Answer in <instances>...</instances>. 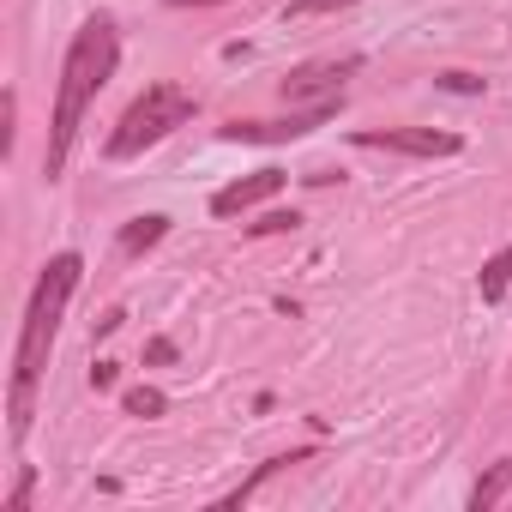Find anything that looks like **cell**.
Returning <instances> with one entry per match:
<instances>
[{"instance_id":"cell-1","label":"cell","mask_w":512,"mask_h":512,"mask_svg":"<svg viewBox=\"0 0 512 512\" xmlns=\"http://www.w3.org/2000/svg\"><path fill=\"white\" fill-rule=\"evenodd\" d=\"M79 272L85 260L79 253H55V260L43 266L37 290H31V308H25V326H19V356H13V440L31 434V398H37V380L49 368V350H55V332H61V314L79 290Z\"/></svg>"},{"instance_id":"cell-2","label":"cell","mask_w":512,"mask_h":512,"mask_svg":"<svg viewBox=\"0 0 512 512\" xmlns=\"http://www.w3.org/2000/svg\"><path fill=\"white\" fill-rule=\"evenodd\" d=\"M115 61H121V37L109 19H85L67 61H61V91H55V121H49V151H43V175L55 181L67 169V151H73V133L91 109V97L115 79Z\"/></svg>"},{"instance_id":"cell-3","label":"cell","mask_w":512,"mask_h":512,"mask_svg":"<svg viewBox=\"0 0 512 512\" xmlns=\"http://www.w3.org/2000/svg\"><path fill=\"white\" fill-rule=\"evenodd\" d=\"M199 115V97L193 91H181V85H151L145 97H133L127 103V115L115 121V133H109V145H103V157H139V151H151L157 139H169L175 127H187Z\"/></svg>"},{"instance_id":"cell-4","label":"cell","mask_w":512,"mask_h":512,"mask_svg":"<svg viewBox=\"0 0 512 512\" xmlns=\"http://www.w3.org/2000/svg\"><path fill=\"white\" fill-rule=\"evenodd\" d=\"M338 109H344V97L308 103V109H296L290 121H229V127H223V139H235V145H284V139H308V133H314V127H326Z\"/></svg>"},{"instance_id":"cell-5","label":"cell","mask_w":512,"mask_h":512,"mask_svg":"<svg viewBox=\"0 0 512 512\" xmlns=\"http://www.w3.org/2000/svg\"><path fill=\"white\" fill-rule=\"evenodd\" d=\"M362 151H404V157H452L464 139L458 133H434V127H368L356 133Z\"/></svg>"},{"instance_id":"cell-6","label":"cell","mask_w":512,"mask_h":512,"mask_svg":"<svg viewBox=\"0 0 512 512\" xmlns=\"http://www.w3.org/2000/svg\"><path fill=\"white\" fill-rule=\"evenodd\" d=\"M362 67V55H344V61H308L284 79V103H326V97H344V79Z\"/></svg>"},{"instance_id":"cell-7","label":"cell","mask_w":512,"mask_h":512,"mask_svg":"<svg viewBox=\"0 0 512 512\" xmlns=\"http://www.w3.org/2000/svg\"><path fill=\"white\" fill-rule=\"evenodd\" d=\"M284 187H290V175H284V169L241 175V181H229V187H217V193H211V217H241V211H253V205L278 199Z\"/></svg>"},{"instance_id":"cell-8","label":"cell","mask_w":512,"mask_h":512,"mask_svg":"<svg viewBox=\"0 0 512 512\" xmlns=\"http://www.w3.org/2000/svg\"><path fill=\"white\" fill-rule=\"evenodd\" d=\"M163 235H169V217H157V211H151V217H133V223H121L115 247L127 253V260H139V253H151V247H157Z\"/></svg>"},{"instance_id":"cell-9","label":"cell","mask_w":512,"mask_h":512,"mask_svg":"<svg viewBox=\"0 0 512 512\" xmlns=\"http://www.w3.org/2000/svg\"><path fill=\"white\" fill-rule=\"evenodd\" d=\"M308 458H314V452H290V458H272V464H260V470H253V476L235 488V494H223V512H241L253 494H260V482H272L278 470H290V464H308Z\"/></svg>"},{"instance_id":"cell-10","label":"cell","mask_w":512,"mask_h":512,"mask_svg":"<svg viewBox=\"0 0 512 512\" xmlns=\"http://www.w3.org/2000/svg\"><path fill=\"white\" fill-rule=\"evenodd\" d=\"M506 488H512V458H500V464L470 488V506H476V512H488V506H500V494H506Z\"/></svg>"},{"instance_id":"cell-11","label":"cell","mask_w":512,"mask_h":512,"mask_svg":"<svg viewBox=\"0 0 512 512\" xmlns=\"http://www.w3.org/2000/svg\"><path fill=\"white\" fill-rule=\"evenodd\" d=\"M506 284H512V247H500L494 260L482 266V302H500V296H506Z\"/></svg>"},{"instance_id":"cell-12","label":"cell","mask_w":512,"mask_h":512,"mask_svg":"<svg viewBox=\"0 0 512 512\" xmlns=\"http://www.w3.org/2000/svg\"><path fill=\"white\" fill-rule=\"evenodd\" d=\"M121 410L151 422V416H163V410H169V398H163L157 386H127V392H121Z\"/></svg>"},{"instance_id":"cell-13","label":"cell","mask_w":512,"mask_h":512,"mask_svg":"<svg viewBox=\"0 0 512 512\" xmlns=\"http://www.w3.org/2000/svg\"><path fill=\"white\" fill-rule=\"evenodd\" d=\"M296 223H302V217H296V211H266V217H260V223H247V235H290V229H296Z\"/></svg>"},{"instance_id":"cell-14","label":"cell","mask_w":512,"mask_h":512,"mask_svg":"<svg viewBox=\"0 0 512 512\" xmlns=\"http://www.w3.org/2000/svg\"><path fill=\"white\" fill-rule=\"evenodd\" d=\"M338 7H356V0H290L284 19H314V13H338Z\"/></svg>"},{"instance_id":"cell-15","label":"cell","mask_w":512,"mask_h":512,"mask_svg":"<svg viewBox=\"0 0 512 512\" xmlns=\"http://www.w3.org/2000/svg\"><path fill=\"white\" fill-rule=\"evenodd\" d=\"M31 488H37V470H31V464H19V482H13V494H7V512H25Z\"/></svg>"},{"instance_id":"cell-16","label":"cell","mask_w":512,"mask_h":512,"mask_svg":"<svg viewBox=\"0 0 512 512\" xmlns=\"http://www.w3.org/2000/svg\"><path fill=\"white\" fill-rule=\"evenodd\" d=\"M121 326H127V308H103V314L91 320V338H115Z\"/></svg>"},{"instance_id":"cell-17","label":"cell","mask_w":512,"mask_h":512,"mask_svg":"<svg viewBox=\"0 0 512 512\" xmlns=\"http://www.w3.org/2000/svg\"><path fill=\"white\" fill-rule=\"evenodd\" d=\"M115 380H121V362H97L91 368V392H115Z\"/></svg>"},{"instance_id":"cell-18","label":"cell","mask_w":512,"mask_h":512,"mask_svg":"<svg viewBox=\"0 0 512 512\" xmlns=\"http://www.w3.org/2000/svg\"><path fill=\"white\" fill-rule=\"evenodd\" d=\"M440 85H446V91H464V97L482 91V79H470V73H440Z\"/></svg>"},{"instance_id":"cell-19","label":"cell","mask_w":512,"mask_h":512,"mask_svg":"<svg viewBox=\"0 0 512 512\" xmlns=\"http://www.w3.org/2000/svg\"><path fill=\"white\" fill-rule=\"evenodd\" d=\"M145 356H151V362H175V344H169V338H151Z\"/></svg>"},{"instance_id":"cell-20","label":"cell","mask_w":512,"mask_h":512,"mask_svg":"<svg viewBox=\"0 0 512 512\" xmlns=\"http://www.w3.org/2000/svg\"><path fill=\"white\" fill-rule=\"evenodd\" d=\"M169 7H217V0H169Z\"/></svg>"}]
</instances>
